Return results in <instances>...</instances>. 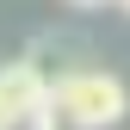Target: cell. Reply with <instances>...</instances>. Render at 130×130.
Returning a JSON list of instances; mask_svg holds the SVG:
<instances>
[{
    "label": "cell",
    "instance_id": "obj_1",
    "mask_svg": "<svg viewBox=\"0 0 130 130\" xmlns=\"http://www.w3.org/2000/svg\"><path fill=\"white\" fill-rule=\"evenodd\" d=\"M50 99H56L68 130H111L130 118V87L111 68H87V62L68 68L62 80H50Z\"/></svg>",
    "mask_w": 130,
    "mask_h": 130
},
{
    "label": "cell",
    "instance_id": "obj_2",
    "mask_svg": "<svg viewBox=\"0 0 130 130\" xmlns=\"http://www.w3.org/2000/svg\"><path fill=\"white\" fill-rule=\"evenodd\" d=\"M43 93H50V87L37 80V68H31L25 56L0 68V105H6L12 118H19V124H25V111H37V105H43Z\"/></svg>",
    "mask_w": 130,
    "mask_h": 130
},
{
    "label": "cell",
    "instance_id": "obj_3",
    "mask_svg": "<svg viewBox=\"0 0 130 130\" xmlns=\"http://www.w3.org/2000/svg\"><path fill=\"white\" fill-rule=\"evenodd\" d=\"M74 56H80V43H68V37H37V43L25 50V62L37 68V80H43V87H50V80H62L68 68H80Z\"/></svg>",
    "mask_w": 130,
    "mask_h": 130
},
{
    "label": "cell",
    "instance_id": "obj_4",
    "mask_svg": "<svg viewBox=\"0 0 130 130\" xmlns=\"http://www.w3.org/2000/svg\"><path fill=\"white\" fill-rule=\"evenodd\" d=\"M19 130H68V124H62V111H56V99L43 93V105H37V111H25V124H19Z\"/></svg>",
    "mask_w": 130,
    "mask_h": 130
},
{
    "label": "cell",
    "instance_id": "obj_5",
    "mask_svg": "<svg viewBox=\"0 0 130 130\" xmlns=\"http://www.w3.org/2000/svg\"><path fill=\"white\" fill-rule=\"evenodd\" d=\"M0 130H19V118H12V111H6V105H0Z\"/></svg>",
    "mask_w": 130,
    "mask_h": 130
},
{
    "label": "cell",
    "instance_id": "obj_6",
    "mask_svg": "<svg viewBox=\"0 0 130 130\" xmlns=\"http://www.w3.org/2000/svg\"><path fill=\"white\" fill-rule=\"evenodd\" d=\"M68 6H105V0H68Z\"/></svg>",
    "mask_w": 130,
    "mask_h": 130
},
{
    "label": "cell",
    "instance_id": "obj_7",
    "mask_svg": "<svg viewBox=\"0 0 130 130\" xmlns=\"http://www.w3.org/2000/svg\"><path fill=\"white\" fill-rule=\"evenodd\" d=\"M118 6H124V12H130V0H118Z\"/></svg>",
    "mask_w": 130,
    "mask_h": 130
}]
</instances>
